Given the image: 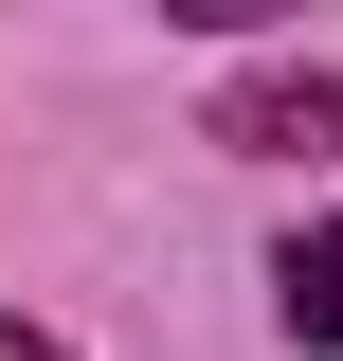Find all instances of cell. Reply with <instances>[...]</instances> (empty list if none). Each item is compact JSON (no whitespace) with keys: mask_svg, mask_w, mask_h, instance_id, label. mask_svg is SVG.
<instances>
[{"mask_svg":"<svg viewBox=\"0 0 343 361\" xmlns=\"http://www.w3.org/2000/svg\"><path fill=\"white\" fill-rule=\"evenodd\" d=\"M271 307H289V343H307V361H343V217L271 253Z\"/></svg>","mask_w":343,"mask_h":361,"instance_id":"obj_2","label":"cell"},{"mask_svg":"<svg viewBox=\"0 0 343 361\" xmlns=\"http://www.w3.org/2000/svg\"><path fill=\"white\" fill-rule=\"evenodd\" d=\"M0 361H73V343H54V325H0Z\"/></svg>","mask_w":343,"mask_h":361,"instance_id":"obj_3","label":"cell"},{"mask_svg":"<svg viewBox=\"0 0 343 361\" xmlns=\"http://www.w3.org/2000/svg\"><path fill=\"white\" fill-rule=\"evenodd\" d=\"M217 145H235V163H307V145H343V73H289V54L235 73V90H217Z\"/></svg>","mask_w":343,"mask_h":361,"instance_id":"obj_1","label":"cell"}]
</instances>
